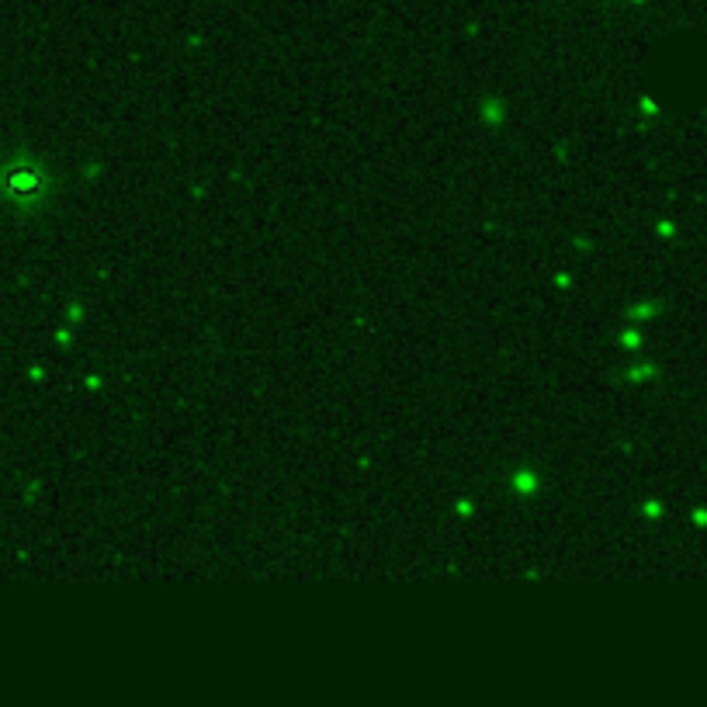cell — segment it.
I'll return each mask as SVG.
<instances>
[{
    "mask_svg": "<svg viewBox=\"0 0 707 707\" xmlns=\"http://www.w3.org/2000/svg\"><path fill=\"white\" fill-rule=\"evenodd\" d=\"M7 191H11L14 198H21L25 205H35L42 195H46V177H42V170L11 174V181H7Z\"/></svg>",
    "mask_w": 707,
    "mask_h": 707,
    "instance_id": "obj_1",
    "label": "cell"
}]
</instances>
